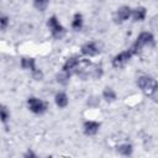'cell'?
<instances>
[{"instance_id": "cell-1", "label": "cell", "mask_w": 158, "mask_h": 158, "mask_svg": "<svg viewBox=\"0 0 158 158\" xmlns=\"http://www.w3.org/2000/svg\"><path fill=\"white\" fill-rule=\"evenodd\" d=\"M138 86L143 90V93L151 96L153 100L157 98V81L151 77H139L137 81Z\"/></svg>"}, {"instance_id": "cell-2", "label": "cell", "mask_w": 158, "mask_h": 158, "mask_svg": "<svg viewBox=\"0 0 158 158\" xmlns=\"http://www.w3.org/2000/svg\"><path fill=\"white\" fill-rule=\"evenodd\" d=\"M147 44H153V36L148 32H142L138 36V38H137L136 43L133 44V47L131 48V51H132V53H137Z\"/></svg>"}, {"instance_id": "cell-3", "label": "cell", "mask_w": 158, "mask_h": 158, "mask_svg": "<svg viewBox=\"0 0 158 158\" xmlns=\"http://www.w3.org/2000/svg\"><path fill=\"white\" fill-rule=\"evenodd\" d=\"M48 27L51 28V32H52L53 37H56V38L60 37V36L64 33V28H63V26L58 22V20H57L56 16H52L51 19H48Z\"/></svg>"}, {"instance_id": "cell-4", "label": "cell", "mask_w": 158, "mask_h": 158, "mask_svg": "<svg viewBox=\"0 0 158 158\" xmlns=\"http://www.w3.org/2000/svg\"><path fill=\"white\" fill-rule=\"evenodd\" d=\"M132 51L131 49H127V51H125V52H121V53H118L114 59H112V65L115 67V68H118V67H122L123 64H126L128 60H130V58L132 57Z\"/></svg>"}, {"instance_id": "cell-5", "label": "cell", "mask_w": 158, "mask_h": 158, "mask_svg": "<svg viewBox=\"0 0 158 158\" xmlns=\"http://www.w3.org/2000/svg\"><path fill=\"white\" fill-rule=\"evenodd\" d=\"M27 102H28L30 110L35 114H42L46 111V104L37 98H30Z\"/></svg>"}, {"instance_id": "cell-6", "label": "cell", "mask_w": 158, "mask_h": 158, "mask_svg": "<svg viewBox=\"0 0 158 158\" xmlns=\"http://www.w3.org/2000/svg\"><path fill=\"white\" fill-rule=\"evenodd\" d=\"M130 15H131V9L128 6H121L115 14V20H116V22L121 23V22L126 21L130 17Z\"/></svg>"}, {"instance_id": "cell-7", "label": "cell", "mask_w": 158, "mask_h": 158, "mask_svg": "<svg viewBox=\"0 0 158 158\" xmlns=\"http://www.w3.org/2000/svg\"><path fill=\"white\" fill-rule=\"evenodd\" d=\"M81 52H83L85 56L91 57V56L98 54L99 48H98V46H96L94 42H90V43H85V44L81 47Z\"/></svg>"}, {"instance_id": "cell-8", "label": "cell", "mask_w": 158, "mask_h": 158, "mask_svg": "<svg viewBox=\"0 0 158 158\" xmlns=\"http://www.w3.org/2000/svg\"><path fill=\"white\" fill-rule=\"evenodd\" d=\"M99 127H100V125L98 122H95V121H86L84 123V132L86 135L91 136V135H95L99 131Z\"/></svg>"}, {"instance_id": "cell-9", "label": "cell", "mask_w": 158, "mask_h": 158, "mask_svg": "<svg viewBox=\"0 0 158 158\" xmlns=\"http://www.w3.org/2000/svg\"><path fill=\"white\" fill-rule=\"evenodd\" d=\"M78 58L77 57H72V58H69L65 63H64V65H63V70L64 72H69V70H72V69H74L77 65H78Z\"/></svg>"}, {"instance_id": "cell-10", "label": "cell", "mask_w": 158, "mask_h": 158, "mask_svg": "<svg viewBox=\"0 0 158 158\" xmlns=\"http://www.w3.org/2000/svg\"><path fill=\"white\" fill-rule=\"evenodd\" d=\"M56 104L59 106V107H65L67 104H68V98L64 93H58L56 95Z\"/></svg>"}, {"instance_id": "cell-11", "label": "cell", "mask_w": 158, "mask_h": 158, "mask_svg": "<svg viewBox=\"0 0 158 158\" xmlns=\"http://www.w3.org/2000/svg\"><path fill=\"white\" fill-rule=\"evenodd\" d=\"M21 64H22L23 68L31 69L32 72H36V70H37L36 67H35V60H33L32 58H23V59L21 60Z\"/></svg>"}, {"instance_id": "cell-12", "label": "cell", "mask_w": 158, "mask_h": 158, "mask_svg": "<svg viewBox=\"0 0 158 158\" xmlns=\"http://www.w3.org/2000/svg\"><path fill=\"white\" fill-rule=\"evenodd\" d=\"M117 151H118V153L122 154V156H130V154L132 153V146L128 144V143H125V144L118 146Z\"/></svg>"}, {"instance_id": "cell-13", "label": "cell", "mask_w": 158, "mask_h": 158, "mask_svg": "<svg viewBox=\"0 0 158 158\" xmlns=\"http://www.w3.org/2000/svg\"><path fill=\"white\" fill-rule=\"evenodd\" d=\"M146 16V9L144 7H137L135 11H133V19L136 21H142Z\"/></svg>"}, {"instance_id": "cell-14", "label": "cell", "mask_w": 158, "mask_h": 158, "mask_svg": "<svg viewBox=\"0 0 158 158\" xmlns=\"http://www.w3.org/2000/svg\"><path fill=\"white\" fill-rule=\"evenodd\" d=\"M102 96H104V99L107 100V101H112V100L116 99V94H115V91H114L112 89H110V88H106V89L104 90Z\"/></svg>"}, {"instance_id": "cell-15", "label": "cell", "mask_w": 158, "mask_h": 158, "mask_svg": "<svg viewBox=\"0 0 158 158\" xmlns=\"http://www.w3.org/2000/svg\"><path fill=\"white\" fill-rule=\"evenodd\" d=\"M81 25H83V17H81V15L80 14H75L74 15V19H73V21H72V26H73V28H80L81 27Z\"/></svg>"}, {"instance_id": "cell-16", "label": "cell", "mask_w": 158, "mask_h": 158, "mask_svg": "<svg viewBox=\"0 0 158 158\" xmlns=\"http://www.w3.org/2000/svg\"><path fill=\"white\" fill-rule=\"evenodd\" d=\"M33 5H35L36 9L43 11L47 7V5H48V0H35L33 1Z\"/></svg>"}, {"instance_id": "cell-17", "label": "cell", "mask_w": 158, "mask_h": 158, "mask_svg": "<svg viewBox=\"0 0 158 158\" xmlns=\"http://www.w3.org/2000/svg\"><path fill=\"white\" fill-rule=\"evenodd\" d=\"M9 118V111L4 105H0V120L2 122H6Z\"/></svg>"}, {"instance_id": "cell-18", "label": "cell", "mask_w": 158, "mask_h": 158, "mask_svg": "<svg viewBox=\"0 0 158 158\" xmlns=\"http://www.w3.org/2000/svg\"><path fill=\"white\" fill-rule=\"evenodd\" d=\"M69 75H70V74H69L68 72H64V70H63V73L58 75V81L62 83V84H67V81H68V79H69Z\"/></svg>"}, {"instance_id": "cell-19", "label": "cell", "mask_w": 158, "mask_h": 158, "mask_svg": "<svg viewBox=\"0 0 158 158\" xmlns=\"http://www.w3.org/2000/svg\"><path fill=\"white\" fill-rule=\"evenodd\" d=\"M7 23H9V19H7L6 16H0V28H1V30L6 28Z\"/></svg>"}]
</instances>
